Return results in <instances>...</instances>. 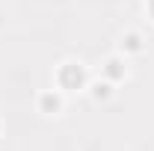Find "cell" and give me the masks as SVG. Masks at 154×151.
I'll list each match as a JSON object with an SVG mask.
<instances>
[{
	"instance_id": "obj_1",
	"label": "cell",
	"mask_w": 154,
	"mask_h": 151,
	"mask_svg": "<svg viewBox=\"0 0 154 151\" xmlns=\"http://www.w3.org/2000/svg\"><path fill=\"white\" fill-rule=\"evenodd\" d=\"M89 86V77H86V68L80 62H62L57 71V89L62 92H74V89H86Z\"/></svg>"
},
{
	"instance_id": "obj_2",
	"label": "cell",
	"mask_w": 154,
	"mask_h": 151,
	"mask_svg": "<svg viewBox=\"0 0 154 151\" xmlns=\"http://www.w3.org/2000/svg\"><path fill=\"white\" fill-rule=\"evenodd\" d=\"M62 107H65V92L62 89H45L38 95V113L57 116V113H62Z\"/></svg>"
},
{
	"instance_id": "obj_3",
	"label": "cell",
	"mask_w": 154,
	"mask_h": 151,
	"mask_svg": "<svg viewBox=\"0 0 154 151\" xmlns=\"http://www.w3.org/2000/svg\"><path fill=\"white\" fill-rule=\"evenodd\" d=\"M128 77V59L125 57H110L104 62V80H110V83H122Z\"/></svg>"
},
{
	"instance_id": "obj_4",
	"label": "cell",
	"mask_w": 154,
	"mask_h": 151,
	"mask_svg": "<svg viewBox=\"0 0 154 151\" xmlns=\"http://www.w3.org/2000/svg\"><path fill=\"white\" fill-rule=\"evenodd\" d=\"M134 54H142V36L139 33H125L122 36V57H134Z\"/></svg>"
},
{
	"instance_id": "obj_5",
	"label": "cell",
	"mask_w": 154,
	"mask_h": 151,
	"mask_svg": "<svg viewBox=\"0 0 154 151\" xmlns=\"http://www.w3.org/2000/svg\"><path fill=\"white\" fill-rule=\"evenodd\" d=\"M89 89H92V98L95 101H107L113 95L116 83H110V80H95V83H89Z\"/></svg>"
},
{
	"instance_id": "obj_6",
	"label": "cell",
	"mask_w": 154,
	"mask_h": 151,
	"mask_svg": "<svg viewBox=\"0 0 154 151\" xmlns=\"http://www.w3.org/2000/svg\"><path fill=\"white\" fill-rule=\"evenodd\" d=\"M145 9H148V15L154 18V0H148V3H145Z\"/></svg>"
}]
</instances>
